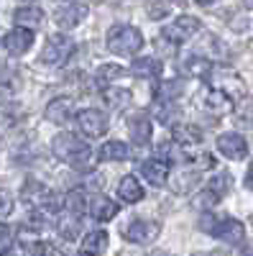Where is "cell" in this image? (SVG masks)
<instances>
[{"label":"cell","instance_id":"11","mask_svg":"<svg viewBox=\"0 0 253 256\" xmlns=\"http://www.w3.org/2000/svg\"><path fill=\"white\" fill-rule=\"evenodd\" d=\"M218 152L228 159H243L248 154V141L241 134H223L218 136Z\"/></svg>","mask_w":253,"mask_h":256},{"label":"cell","instance_id":"4","mask_svg":"<svg viewBox=\"0 0 253 256\" xmlns=\"http://www.w3.org/2000/svg\"><path fill=\"white\" fill-rule=\"evenodd\" d=\"M20 198H23L26 205L38 208V210H51L56 205V195L38 180H26L23 187H20Z\"/></svg>","mask_w":253,"mask_h":256},{"label":"cell","instance_id":"29","mask_svg":"<svg viewBox=\"0 0 253 256\" xmlns=\"http://www.w3.org/2000/svg\"><path fill=\"white\" fill-rule=\"evenodd\" d=\"M184 92V80H166L161 88H159V98L161 100H177L179 95Z\"/></svg>","mask_w":253,"mask_h":256},{"label":"cell","instance_id":"43","mask_svg":"<svg viewBox=\"0 0 253 256\" xmlns=\"http://www.w3.org/2000/svg\"><path fill=\"white\" fill-rule=\"evenodd\" d=\"M23 3H33V0H23Z\"/></svg>","mask_w":253,"mask_h":256},{"label":"cell","instance_id":"30","mask_svg":"<svg viewBox=\"0 0 253 256\" xmlns=\"http://www.w3.org/2000/svg\"><path fill=\"white\" fill-rule=\"evenodd\" d=\"M59 233H61L67 241H74L77 233H79V218L72 216V212H67V218L59 220Z\"/></svg>","mask_w":253,"mask_h":256},{"label":"cell","instance_id":"31","mask_svg":"<svg viewBox=\"0 0 253 256\" xmlns=\"http://www.w3.org/2000/svg\"><path fill=\"white\" fill-rule=\"evenodd\" d=\"M102 98L108 100V105H113V108H120V105H125L131 100V92L128 90H120V88H105Z\"/></svg>","mask_w":253,"mask_h":256},{"label":"cell","instance_id":"8","mask_svg":"<svg viewBox=\"0 0 253 256\" xmlns=\"http://www.w3.org/2000/svg\"><path fill=\"white\" fill-rule=\"evenodd\" d=\"M77 123H79V131L87 136V138H100L108 131V116L102 110H95V108H87L77 116Z\"/></svg>","mask_w":253,"mask_h":256},{"label":"cell","instance_id":"28","mask_svg":"<svg viewBox=\"0 0 253 256\" xmlns=\"http://www.w3.org/2000/svg\"><path fill=\"white\" fill-rule=\"evenodd\" d=\"M123 74H125V70H123V67H118V64H102V67L97 70V82L108 88V84H113V82H115V80H120Z\"/></svg>","mask_w":253,"mask_h":256},{"label":"cell","instance_id":"25","mask_svg":"<svg viewBox=\"0 0 253 256\" xmlns=\"http://www.w3.org/2000/svg\"><path fill=\"white\" fill-rule=\"evenodd\" d=\"M64 208H67V212H72V216H84V210H90L87 195H84L82 190H72L64 198Z\"/></svg>","mask_w":253,"mask_h":256},{"label":"cell","instance_id":"22","mask_svg":"<svg viewBox=\"0 0 253 256\" xmlns=\"http://www.w3.org/2000/svg\"><path fill=\"white\" fill-rule=\"evenodd\" d=\"M108 248V233L105 230H90L87 236L82 238V251L84 254H92V256H100Z\"/></svg>","mask_w":253,"mask_h":256},{"label":"cell","instance_id":"10","mask_svg":"<svg viewBox=\"0 0 253 256\" xmlns=\"http://www.w3.org/2000/svg\"><path fill=\"white\" fill-rule=\"evenodd\" d=\"M3 46H5L8 54H15V56L18 54H26L33 46V31L31 28H23V26L8 31L5 38H3Z\"/></svg>","mask_w":253,"mask_h":256},{"label":"cell","instance_id":"40","mask_svg":"<svg viewBox=\"0 0 253 256\" xmlns=\"http://www.w3.org/2000/svg\"><path fill=\"white\" fill-rule=\"evenodd\" d=\"M243 3H246V6H248V8L253 10V0H243Z\"/></svg>","mask_w":253,"mask_h":256},{"label":"cell","instance_id":"6","mask_svg":"<svg viewBox=\"0 0 253 256\" xmlns=\"http://www.w3.org/2000/svg\"><path fill=\"white\" fill-rule=\"evenodd\" d=\"M200 18H195V16H179L174 24H169L164 31H161V36L166 38V41H172V44H182V41H187V38H192L197 31H200Z\"/></svg>","mask_w":253,"mask_h":256},{"label":"cell","instance_id":"27","mask_svg":"<svg viewBox=\"0 0 253 256\" xmlns=\"http://www.w3.org/2000/svg\"><path fill=\"white\" fill-rule=\"evenodd\" d=\"M236 120L243 128H253V98H243L236 105Z\"/></svg>","mask_w":253,"mask_h":256},{"label":"cell","instance_id":"20","mask_svg":"<svg viewBox=\"0 0 253 256\" xmlns=\"http://www.w3.org/2000/svg\"><path fill=\"white\" fill-rule=\"evenodd\" d=\"M131 72H133L136 77H141V80H154V77L161 74V62L154 59V56H141V59L133 62Z\"/></svg>","mask_w":253,"mask_h":256},{"label":"cell","instance_id":"18","mask_svg":"<svg viewBox=\"0 0 253 256\" xmlns=\"http://www.w3.org/2000/svg\"><path fill=\"white\" fill-rule=\"evenodd\" d=\"M90 216L100 223H108L118 216V205L110 200V198H105V195H97L92 202H90Z\"/></svg>","mask_w":253,"mask_h":256},{"label":"cell","instance_id":"17","mask_svg":"<svg viewBox=\"0 0 253 256\" xmlns=\"http://www.w3.org/2000/svg\"><path fill=\"white\" fill-rule=\"evenodd\" d=\"M118 198H120L123 202H128V205L138 202V200L143 198V184H141V180L133 177V174L123 177V180L118 182Z\"/></svg>","mask_w":253,"mask_h":256},{"label":"cell","instance_id":"26","mask_svg":"<svg viewBox=\"0 0 253 256\" xmlns=\"http://www.w3.org/2000/svg\"><path fill=\"white\" fill-rule=\"evenodd\" d=\"M151 116L159 120V123H169L174 116H177V105H174V100H156L154 105H151Z\"/></svg>","mask_w":253,"mask_h":256},{"label":"cell","instance_id":"19","mask_svg":"<svg viewBox=\"0 0 253 256\" xmlns=\"http://www.w3.org/2000/svg\"><path fill=\"white\" fill-rule=\"evenodd\" d=\"M172 138L179 144V146H200L202 144V131L197 126H192V123H179V126H174V131H172Z\"/></svg>","mask_w":253,"mask_h":256},{"label":"cell","instance_id":"33","mask_svg":"<svg viewBox=\"0 0 253 256\" xmlns=\"http://www.w3.org/2000/svg\"><path fill=\"white\" fill-rule=\"evenodd\" d=\"M218 200H220V198H218L215 192H213V190L207 187V190H202V192H200V195H197V198H195L192 202H195L197 208H213V205H215Z\"/></svg>","mask_w":253,"mask_h":256},{"label":"cell","instance_id":"9","mask_svg":"<svg viewBox=\"0 0 253 256\" xmlns=\"http://www.w3.org/2000/svg\"><path fill=\"white\" fill-rule=\"evenodd\" d=\"M210 236H215V238H220L230 246H241L246 241V226L236 218H218V223H215Z\"/></svg>","mask_w":253,"mask_h":256},{"label":"cell","instance_id":"2","mask_svg":"<svg viewBox=\"0 0 253 256\" xmlns=\"http://www.w3.org/2000/svg\"><path fill=\"white\" fill-rule=\"evenodd\" d=\"M105 44L108 49L118 56H128V54H136L143 49V36L136 26H125V24H118L108 31L105 36Z\"/></svg>","mask_w":253,"mask_h":256},{"label":"cell","instance_id":"21","mask_svg":"<svg viewBox=\"0 0 253 256\" xmlns=\"http://www.w3.org/2000/svg\"><path fill=\"white\" fill-rule=\"evenodd\" d=\"M15 18V24L18 26H23V28H36L41 26V20H44V10L41 8H33V6H23V8H18L13 13Z\"/></svg>","mask_w":253,"mask_h":256},{"label":"cell","instance_id":"36","mask_svg":"<svg viewBox=\"0 0 253 256\" xmlns=\"http://www.w3.org/2000/svg\"><path fill=\"white\" fill-rule=\"evenodd\" d=\"M246 187L253 192V162L248 164V172H246Z\"/></svg>","mask_w":253,"mask_h":256},{"label":"cell","instance_id":"32","mask_svg":"<svg viewBox=\"0 0 253 256\" xmlns=\"http://www.w3.org/2000/svg\"><path fill=\"white\" fill-rule=\"evenodd\" d=\"M230 184H233V182H230V177L228 174H218V177H213V180H210V190H213L215 192V195L220 198V195H228V192H230Z\"/></svg>","mask_w":253,"mask_h":256},{"label":"cell","instance_id":"16","mask_svg":"<svg viewBox=\"0 0 253 256\" xmlns=\"http://www.w3.org/2000/svg\"><path fill=\"white\" fill-rule=\"evenodd\" d=\"M74 116V100L72 98H54L46 105V118L51 123H67Z\"/></svg>","mask_w":253,"mask_h":256},{"label":"cell","instance_id":"35","mask_svg":"<svg viewBox=\"0 0 253 256\" xmlns=\"http://www.w3.org/2000/svg\"><path fill=\"white\" fill-rule=\"evenodd\" d=\"M10 248V233L5 228H0V256H5Z\"/></svg>","mask_w":253,"mask_h":256},{"label":"cell","instance_id":"24","mask_svg":"<svg viewBox=\"0 0 253 256\" xmlns=\"http://www.w3.org/2000/svg\"><path fill=\"white\" fill-rule=\"evenodd\" d=\"M187 74H192V77H210V72H213V64H210L205 56L200 54H192L187 62H184V67H182Z\"/></svg>","mask_w":253,"mask_h":256},{"label":"cell","instance_id":"1","mask_svg":"<svg viewBox=\"0 0 253 256\" xmlns=\"http://www.w3.org/2000/svg\"><path fill=\"white\" fill-rule=\"evenodd\" d=\"M51 148H54L56 159L69 164L72 169H77V172H90V169L95 166L92 148L84 144L79 136H74V134H59L51 141Z\"/></svg>","mask_w":253,"mask_h":256},{"label":"cell","instance_id":"12","mask_svg":"<svg viewBox=\"0 0 253 256\" xmlns=\"http://www.w3.org/2000/svg\"><path fill=\"white\" fill-rule=\"evenodd\" d=\"M141 174L146 177V182L154 184V187H164L172 177V169H169V162L164 159H149L141 164Z\"/></svg>","mask_w":253,"mask_h":256},{"label":"cell","instance_id":"15","mask_svg":"<svg viewBox=\"0 0 253 256\" xmlns=\"http://www.w3.org/2000/svg\"><path fill=\"white\" fill-rule=\"evenodd\" d=\"M128 134L136 146H146L151 141V120L146 113H133L128 118Z\"/></svg>","mask_w":253,"mask_h":256},{"label":"cell","instance_id":"14","mask_svg":"<svg viewBox=\"0 0 253 256\" xmlns=\"http://www.w3.org/2000/svg\"><path fill=\"white\" fill-rule=\"evenodd\" d=\"M84 16H87V8H84V6H79V3H67V6L56 8L54 20H56L59 28H74V26H79L82 20H84Z\"/></svg>","mask_w":253,"mask_h":256},{"label":"cell","instance_id":"23","mask_svg":"<svg viewBox=\"0 0 253 256\" xmlns=\"http://www.w3.org/2000/svg\"><path fill=\"white\" fill-rule=\"evenodd\" d=\"M131 156V148L125 146L123 141H105L100 146V159H108V162H123Z\"/></svg>","mask_w":253,"mask_h":256},{"label":"cell","instance_id":"41","mask_svg":"<svg viewBox=\"0 0 253 256\" xmlns=\"http://www.w3.org/2000/svg\"><path fill=\"white\" fill-rule=\"evenodd\" d=\"M195 256H213V254H195Z\"/></svg>","mask_w":253,"mask_h":256},{"label":"cell","instance_id":"37","mask_svg":"<svg viewBox=\"0 0 253 256\" xmlns=\"http://www.w3.org/2000/svg\"><path fill=\"white\" fill-rule=\"evenodd\" d=\"M195 3H197V6H205V8H207V6H213L215 0H195Z\"/></svg>","mask_w":253,"mask_h":256},{"label":"cell","instance_id":"34","mask_svg":"<svg viewBox=\"0 0 253 256\" xmlns=\"http://www.w3.org/2000/svg\"><path fill=\"white\" fill-rule=\"evenodd\" d=\"M10 212H13V198H10V192L0 190V220L8 218Z\"/></svg>","mask_w":253,"mask_h":256},{"label":"cell","instance_id":"5","mask_svg":"<svg viewBox=\"0 0 253 256\" xmlns=\"http://www.w3.org/2000/svg\"><path fill=\"white\" fill-rule=\"evenodd\" d=\"M159 220H151V218H133L128 226L123 228V236L125 241L131 244H151L156 236H159Z\"/></svg>","mask_w":253,"mask_h":256},{"label":"cell","instance_id":"42","mask_svg":"<svg viewBox=\"0 0 253 256\" xmlns=\"http://www.w3.org/2000/svg\"><path fill=\"white\" fill-rule=\"evenodd\" d=\"M77 256H92V254H84V251H82V254H77Z\"/></svg>","mask_w":253,"mask_h":256},{"label":"cell","instance_id":"39","mask_svg":"<svg viewBox=\"0 0 253 256\" xmlns=\"http://www.w3.org/2000/svg\"><path fill=\"white\" fill-rule=\"evenodd\" d=\"M241 256H253V248H248V251H243Z\"/></svg>","mask_w":253,"mask_h":256},{"label":"cell","instance_id":"3","mask_svg":"<svg viewBox=\"0 0 253 256\" xmlns=\"http://www.w3.org/2000/svg\"><path fill=\"white\" fill-rule=\"evenodd\" d=\"M72 54H74V41L67 34H51L46 38L44 49H41V62L49 64V67H59V64H64Z\"/></svg>","mask_w":253,"mask_h":256},{"label":"cell","instance_id":"13","mask_svg":"<svg viewBox=\"0 0 253 256\" xmlns=\"http://www.w3.org/2000/svg\"><path fill=\"white\" fill-rule=\"evenodd\" d=\"M202 108H205L207 113L218 116V118H220V116H228L230 110H233V98L213 88V90H207V92H205V98H202Z\"/></svg>","mask_w":253,"mask_h":256},{"label":"cell","instance_id":"7","mask_svg":"<svg viewBox=\"0 0 253 256\" xmlns=\"http://www.w3.org/2000/svg\"><path fill=\"white\" fill-rule=\"evenodd\" d=\"M210 82H213V88L230 95V98H236L243 92V80L236 74V70H228V67H213V72H210Z\"/></svg>","mask_w":253,"mask_h":256},{"label":"cell","instance_id":"38","mask_svg":"<svg viewBox=\"0 0 253 256\" xmlns=\"http://www.w3.org/2000/svg\"><path fill=\"white\" fill-rule=\"evenodd\" d=\"M28 256H46V254H44V246H41V248L36 246V251H33V254H28Z\"/></svg>","mask_w":253,"mask_h":256}]
</instances>
